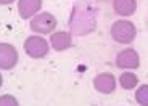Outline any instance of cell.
Instances as JSON below:
<instances>
[{
    "label": "cell",
    "instance_id": "9",
    "mask_svg": "<svg viewBox=\"0 0 148 106\" xmlns=\"http://www.w3.org/2000/svg\"><path fill=\"white\" fill-rule=\"evenodd\" d=\"M113 10L119 16H130L137 10L135 0H113Z\"/></svg>",
    "mask_w": 148,
    "mask_h": 106
},
{
    "label": "cell",
    "instance_id": "3",
    "mask_svg": "<svg viewBox=\"0 0 148 106\" xmlns=\"http://www.w3.org/2000/svg\"><path fill=\"white\" fill-rule=\"evenodd\" d=\"M56 27V18L52 13H40L36 15L31 21V29L39 34H50Z\"/></svg>",
    "mask_w": 148,
    "mask_h": 106
},
{
    "label": "cell",
    "instance_id": "14",
    "mask_svg": "<svg viewBox=\"0 0 148 106\" xmlns=\"http://www.w3.org/2000/svg\"><path fill=\"white\" fill-rule=\"evenodd\" d=\"M2 81H3V79H2V74H0V87H2Z\"/></svg>",
    "mask_w": 148,
    "mask_h": 106
},
{
    "label": "cell",
    "instance_id": "2",
    "mask_svg": "<svg viewBox=\"0 0 148 106\" xmlns=\"http://www.w3.org/2000/svg\"><path fill=\"white\" fill-rule=\"evenodd\" d=\"M24 50L31 58H44L48 53V42L44 37L31 36L24 42Z\"/></svg>",
    "mask_w": 148,
    "mask_h": 106
},
{
    "label": "cell",
    "instance_id": "10",
    "mask_svg": "<svg viewBox=\"0 0 148 106\" xmlns=\"http://www.w3.org/2000/svg\"><path fill=\"white\" fill-rule=\"evenodd\" d=\"M119 84H121L122 88L130 90V88H134L138 84V77L135 76V74H132V72H124V74H121V77H119Z\"/></svg>",
    "mask_w": 148,
    "mask_h": 106
},
{
    "label": "cell",
    "instance_id": "1",
    "mask_svg": "<svg viewBox=\"0 0 148 106\" xmlns=\"http://www.w3.org/2000/svg\"><path fill=\"white\" fill-rule=\"evenodd\" d=\"M135 36H137V29L134 23L127 19H119L111 26V37L118 44H130L135 39Z\"/></svg>",
    "mask_w": 148,
    "mask_h": 106
},
{
    "label": "cell",
    "instance_id": "4",
    "mask_svg": "<svg viewBox=\"0 0 148 106\" xmlns=\"http://www.w3.org/2000/svg\"><path fill=\"white\" fill-rule=\"evenodd\" d=\"M116 66L121 69H137L140 66L138 53L132 48H126V50L119 51L116 56Z\"/></svg>",
    "mask_w": 148,
    "mask_h": 106
},
{
    "label": "cell",
    "instance_id": "13",
    "mask_svg": "<svg viewBox=\"0 0 148 106\" xmlns=\"http://www.w3.org/2000/svg\"><path fill=\"white\" fill-rule=\"evenodd\" d=\"M15 0H0V5H10V3H13Z\"/></svg>",
    "mask_w": 148,
    "mask_h": 106
},
{
    "label": "cell",
    "instance_id": "8",
    "mask_svg": "<svg viewBox=\"0 0 148 106\" xmlns=\"http://www.w3.org/2000/svg\"><path fill=\"white\" fill-rule=\"evenodd\" d=\"M50 42L56 51H64L73 45V37L69 32H55L50 37Z\"/></svg>",
    "mask_w": 148,
    "mask_h": 106
},
{
    "label": "cell",
    "instance_id": "6",
    "mask_svg": "<svg viewBox=\"0 0 148 106\" xmlns=\"http://www.w3.org/2000/svg\"><path fill=\"white\" fill-rule=\"evenodd\" d=\"M93 87L100 93H113L116 88V77L110 72H101L93 79Z\"/></svg>",
    "mask_w": 148,
    "mask_h": 106
},
{
    "label": "cell",
    "instance_id": "12",
    "mask_svg": "<svg viewBox=\"0 0 148 106\" xmlns=\"http://www.w3.org/2000/svg\"><path fill=\"white\" fill-rule=\"evenodd\" d=\"M0 106H19L18 100L11 95H2L0 96Z\"/></svg>",
    "mask_w": 148,
    "mask_h": 106
},
{
    "label": "cell",
    "instance_id": "11",
    "mask_svg": "<svg viewBox=\"0 0 148 106\" xmlns=\"http://www.w3.org/2000/svg\"><path fill=\"white\" fill-rule=\"evenodd\" d=\"M135 101L140 106H148V84L140 85L135 92Z\"/></svg>",
    "mask_w": 148,
    "mask_h": 106
},
{
    "label": "cell",
    "instance_id": "7",
    "mask_svg": "<svg viewBox=\"0 0 148 106\" xmlns=\"http://www.w3.org/2000/svg\"><path fill=\"white\" fill-rule=\"evenodd\" d=\"M42 8V0H19L18 13L23 19H29Z\"/></svg>",
    "mask_w": 148,
    "mask_h": 106
},
{
    "label": "cell",
    "instance_id": "5",
    "mask_svg": "<svg viewBox=\"0 0 148 106\" xmlns=\"http://www.w3.org/2000/svg\"><path fill=\"white\" fill-rule=\"evenodd\" d=\"M18 63V51L10 44H0V69H13Z\"/></svg>",
    "mask_w": 148,
    "mask_h": 106
}]
</instances>
